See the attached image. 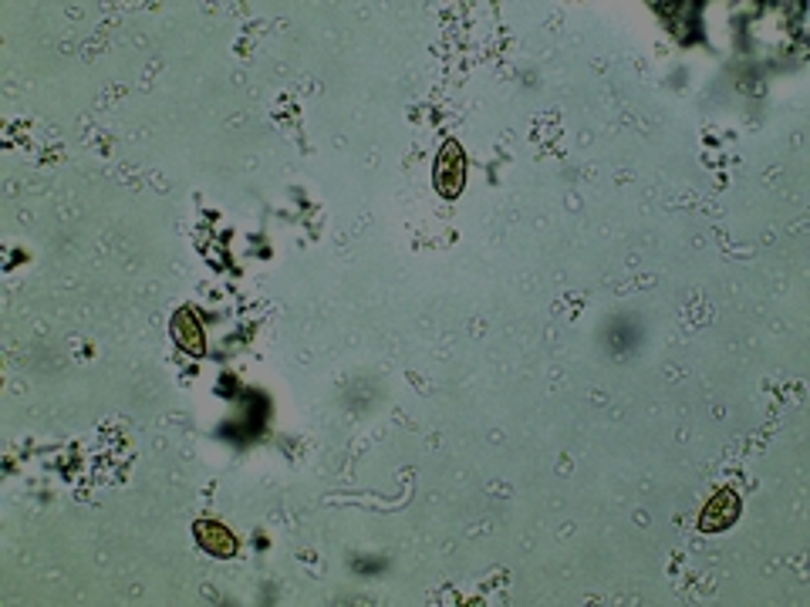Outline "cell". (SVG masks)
I'll list each match as a JSON object with an SVG mask.
<instances>
[{
  "label": "cell",
  "mask_w": 810,
  "mask_h": 607,
  "mask_svg": "<svg viewBox=\"0 0 810 607\" xmlns=\"http://www.w3.org/2000/svg\"><path fill=\"white\" fill-rule=\"evenodd\" d=\"M466 183V159L456 142H446L436 156V189L443 199H456Z\"/></svg>",
  "instance_id": "6da1fadb"
},
{
  "label": "cell",
  "mask_w": 810,
  "mask_h": 607,
  "mask_svg": "<svg viewBox=\"0 0 810 607\" xmlns=\"http://www.w3.org/2000/svg\"><path fill=\"white\" fill-rule=\"evenodd\" d=\"M736 516H740V496L733 493V489H719V493L702 506L699 513V530L702 533H723L736 523Z\"/></svg>",
  "instance_id": "7a4b0ae2"
},
{
  "label": "cell",
  "mask_w": 810,
  "mask_h": 607,
  "mask_svg": "<svg viewBox=\"0 0 810 607\" xmlns=\"http://www.w3.org/2000/svg\"><path fill=\"white\" fill-rule=\"evenodd\" d=\"M196 543L213 557H233L237 554V537L216 520H200L196 523Z\"/></svg>",
  "instance_id": "3957f363"
},
{
  "label": "cell",
  "mask_w": 810,
  "mask_h": 607,
  "mask_svg": "<svg viewBox=\"0 0 810 607\" xmlns=\"http://www.w3.org/2000/svg\"><path fill=\"white\" fill-rule=\"evenodd\" d=\"M173 338L183 351L189 355L200 358L206 351V338H203V328H200V317H196L189 307H179L176 317H173Z\"/></svg>",
  "instance_id": "277c9868"
}]
</instances>
